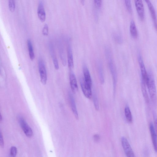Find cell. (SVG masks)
<instances>
[{"mask_svg":"<svg viewBox=\"0 0 157 157\" xmlns=\"http://www.w3.org/2000/svg\"><path fill=\"white\" fill-rule=\"evenodd\" d=\"M148 80L147 85L148 89L150 99L155 105L157 103L156 91L154 76L151 71H150L148 73Z\"/></svg>","mask_w":157,"mask_h":157,"instance_id":"cell-1","label":"cell"},{"mask_svg":"<svg viewBox=\"0 0 157 157\" xmlns=\"http://www.w3.org/2000/svg\"><path fill=\"white\" fill-rule=\"evenodd\" d=\"M106 56L108 60L109 69L112 76L113 82V94L115 95L117 81V75L115 66L113 60L111 52L110 50L105 52Z\"/></svg>","mask_w":157,"mask_h":157,"instance_id":"cell-2","label":"cell"},{"mask_svg":"<svg viewBox=\"0 0 157 157\" xmlns=\"http://www.w3.org/2000/svg\"><path fill=\"white\" fill-rule=\"evenodd\" d=\"M38 67L40 81L43 84L45 85L47 79V71L44 63L41 58L38 60Z\"/></svg>","mask_w":157,"mask_h":157,"instance_id":"cell-3","label":"cell"},{"mask_svg":"<svg viewBox=\"0 0 157 157\" xmlns=\"http://www.w3.org/2000/svg\"><path fill=\"white\" fill-rule=\"evenodd\" d=\"M137 59L140 70L141 79L147 85L148 80V73L146 70L142 56L140 54L138 55Z\"/></svg>","mask_w":157,"mask_h":157,"instance_id":"cell-4","label":"cell"},{"mask_svg":"<svg viewBox=\"0 0 157 157\" xmlns=\"http://www.w3.org/2000/svg\"><path fill=\"white\" fill-rule=\"evenodd\" d=\"M121 142L126 157H135L134 152L127 139L124 137H122Z\"/></svg>","mask_w":157,"mask_h":157,"instance_id":"cell-5","label":"cell"},{"mask_svg":"<svg viewBox=\"0 0 157 157\" xmlns=\"http://www.w3.org/2000/svg\"><path fill=\"white\" fill-rule=\"evenodd\" d=\"M18 121L25 135L29 137L32 136L33 134V130L24 119L22 117H18Z\"/></svg>","mask_w":157,"mask_h":157,"instance_id":"cell-6","label":"cell"},{"mask_svg":"<svg viewBox=\"0 0 157 157\" xmlns=\"http://www.w3.org/2000/svg\"><path fill=\"white\" fill-rule=\"evenodd\" d=\"M80 82L81 87L84 96L87 98H90L92 95L91 86L86 82L84 78H81Z\"/></svg>","mask_w":157,"mask_h":157,"instance_id":"cell-7","label":"cell"},{"mask_svg":"<svg viewBox=\"0 0 157 157\" xmlns=\"http://www.w3.org/2000/svg\"><path fill=\"white\" fill-rule=\"evenodd\" d=\"M135 4L138 15L142 20L144 18V10L143 4L141 0H135Z\"/></svg>","mask_w":157,"mask_h":157,"instance_id":"cell-8","label":"cell"},{"mask_svg":"<svg viewBox=\"0 0 157 157\" xmlns=\"http://www.w3.org/2000/svg\"><path fill=\"white\" fill-rule=\"evenodd\" d=\"M145 1L147 4L150 12L155 28L157 31V17L154 7L150 1L146 0Z\"/></svg>","mask_w":157,"mask_h":157,"instance_id":"cell-9","label":"cell"},{"mask_svg":"<svg viewBox=\"0 0 157 157\" xmlns=\"http://www.w3.org/2000/svg\"><path fill=\"white\" fill-rule=\"evenodd\" d=\"M37 13L38 18L41 21H44L46 19V14L44 7L43 2L42 0L39 1L37 9Z\"/></svg>","mask_w":157,"mask_h":157,"instance_id":"cell-10","label":"cell"},{"mask_svg":"<svg viewBox=\"0 0 157 157\" xmlns=\"http://www.w3.org/2000/svg\"><path fill=\"white\" fill-rule=\"evenodd\" d=\"M149 128L153 147L155 151L157 152V135L154 125L151 122L149 124Z\"/></svg>","mask_w":157,"mask_h":157,"instance_id":"cell-11","label":"cell"},{"mask_svg":"<svg viewBox=\"0 0 157 157\" xmlns=\"http://www.w3.org/2000/svg\"><path fill=\"white\" fill-rule=\"evenodd\" d=\"M69 79L72 91L75 94L78 91V86L75 76L72 71H71L70 73Z\"/></svg>","mask_w":157,"mask_h":157,"instance_id":"cell-12","label":"cell"},{"mask_svg":"<svg viewBox=\"0 0 157 157\" xmlns=\"http://www.w3.org/2000/svg\"><path fill=\"white\" fill-rule=\"evenodd\" d=\"M68 96L72 111L76 119L78 120V116L75 101L73 95L70 92L68 93Z\"/></svg>","mask_w":157,"mask_h":157,"instance_id":"cell-13","label":"cell"},{"mask_svg":"<svg viewBox=\"0 0 157 157\" xmlns=\"http://www.w3.org/2000/svg\"><path fill=\"white\" fill-rule=\"evenodd\" d=\"M67 56L68 67L71 70L73 67L74 62L72 48L70 45H69L67 47Z\"/></svg>","mask_w":157,"mask_h":157,"instance_id":"cell-14","label":"cell"},{"mask_svg":"<svg viewBox=\"0 0 157 157\" xmlns=\"http://www.w3.org/2000/svg\"><path fill=\"white\" fill-rule=\"evenodd\" d=\"M83 72L84 76V79L86 82L89 86H91L92 80L89 70L85 65L83 67Z\"/></svg>","mask_w":157,"mask_h":157,"instance_id":"cell-15","label":"cell"},{"mask_svg":"<svg viewBox=\"0 0 157 157\" xmlns=\"http://www.w3.org/2000/svg\"><path fill=\"white\" fill-rule=\"evenodd\" d=\"M49 48L50 55L52 59L55 68L56 70H58L59 68L58 61L55 55L53 46L51 44L49 45Z\"/></svg>","mask_w":157,"mask_h":157,"instance_id":"cell-16","label":"cell"},{"mask_svg":"<svg viewBox=\"0 0 157 157\" xmlns=\"http://www.w3.org/2000/svg\"><path fill=\"white\" fill-rule=\"evenodd\" d=\"M146 85L145 83L141 79V89L143 95L146 102L147 103H148L149 101V98L147 93Z\"/></svg>","mask_w":157,"mask_h":157,"instance_id":"cell-17","label":"cell"},{"mask_svg":"<svg viewBox=\"0 0 157 157\" xmlns=\"http://www.w3.org/2000/svg\"><path fill=\"white\" fill-rule=\"evenodd\" d=\"M130 31L131 36L134 38H136L138 36V33L134 21L132 20L130 24Z\"/></svg>","mask_w":157,"mask_h":157,"instance_id":"cell-18","label":"cell"},{"mask_svg":"<svg viewBox=\"0 0 157 157\" xmlns=\"http://www.w3.org/2000/svg\"><path fill=\"white\" fill-rule=\"evenodd\" d=\"M27 44L29 58L31 60H33L34 58L35 55L32 43L30 39L27 40Z\"/></svg>","mask_w":157,"mask_h":157,"instance_id":"cell-19","label":"cell"},{"mask_svg":"<svg viewBox=\"0 0 157 157\" xmlns=\"http://www.w3.org/2000/svg\"><path fill=\"white\" fill-rule=\"evenodd\" d=\"M98 67L100 82L101 84H103L104 82V79L102 66L100 62H98Z\"/></svg>","mask_w":157,"mask_h":157,"instance_id":"cell-20","label":"cell"},{"mask_svg":"<svg viewBox=\"0 0 157 157\" xmlns=\"http://www.w3.org/2000/svg\"><path fill=\"white\" fill-rule=\"evenodd\" d=\"M124 113L126 119L127 121L131 123L132 121V117L131 112L128 106H126L124 109Z\"/></svg>","mask_w":157,"mask_h":157,"instance_id":"cell-21","label":"cell"},{"mask_svg":"<svg viewBox=\"0 0 157 157\" xmlns=\"http://www.w3.org/2000/svg\"><path fill=\"white\" fill-rule=\"evenodd\" d=\"M93 98L95 108L96 110H98L99 109L98 100L97 94L95 91L94 92Z\"/></svg>","mask_w":157,"mask_h":157,"instance_id":"cell-22","label":"cell"},{"mask_svg":"<svg viewBox=\"0 0 157 157\" xmlns=\"http://www.w3.org/2000/svg\"><path fill=\"white\" fill-rule=\"evenodd\" d=\"M113 36L114 40L118 44H121L123 42V39L121 36L117 33H114Z\"/></svg>","mask_w":157,"mask_h":157,"instance_id":"cell-23","label":"cell"},{"mask_svg":"<svg viewBox=\"0 0 157 157\" xmlns=\"http://www.w3.org/2000/svg\"><path fill=\"white\" fill-rule=\"evenodd\" d=\"M8 6L10 10L12 12H13L15 10L16 6L15 1L14 0H9Z\"/></svg>","mask_w":157,"mask_h":157,"instance_id":"cell-24","label":"cell"},{"mask_svg":"<svg viewBox=\"0 0 157 157\" xmlns=\"http://www.w3.org/2000/svg\"><path fill=\"white\" fill-rule=\"evenodd\" d=\"M153 116L154 122V128L157 135V115L156 113L153 111Z\"/></svg>","mask_w":157,"mask_h":157,"instance_id":"cell-25","label":"cell"},{"mask_svg":"<svg viewBox=\"0 0 157 157\" xmlns=\"http://www.w3.org/2000/svg\"><path fill=\"white\" fill-rule=\"evenodd\" d=\"M17 152V148L15 146H12L10 149V156L11 157H15Z\"/></svg>","mask_w":157,"mask_h":157,"instance_id":"cell-26","label":"cell"},{"mask_svg":"<svg viewBox=\"0 0 157 157\" xmlns=\"http://www.w3.org/2000/svg\"><path fill=\"white\" fill-rule=\"evenodd\" d=\"M125 4L127 9L130 13L132 12V7L130 0H125Z\"/></svg>","mask_w":157,"mask_h":157,"instance_id":"cell-27","label":"cell"},{"mask_svg":"<svg viewBox=\"0 0 157 157\" xmlns=\"http://www.w3.org/2000/svg\"><path fill=\"white\" fill-rule=\"evenodd\" d=\"M42 33L45 36H47L48 33V26L46 23L44 24L43 27Z\"/></svg>","mask_w":157,"mask_h":157,"instance_id":"cell-28","label":"cell"},{"mask_svg":"<svg viewBox=\"0 0 157 157\" xmlns=\"http://www.w3.org/2000/svg\"><path fill=\"white\" fill-rule=\"evenodd\" d=\"M94 3L95 7L97 9H99L101 6L102 1L94 0Z\"/></svg>","mask_w":157,"mask_h":157,"instance_id":"cell-29","label":"cell"},{"mask_svg":"<svg viewBox=\"0 0 157 157\" xmlns=\"http://www.w3.org/2000/svg\"><path fill=\"white\" fill-rule=\"evenodd\" d=\"M0 144L2 147L3 148L4 147V141L1 131L0 134Z\"/></svg>","mask_w":157,"mask_h":157,"instance_id":"cell-30","label":"cell"},{"mask_svg":"<svg viewBox=\"0 0 157 157\" xmlns=\"http://www.w3.org/2000/svg\"><path fill=\"white\" fill-rule=\"evenodd\" d=\"M94 139L96 142L98 141L100 139V136L98 134H95L94 136Z\"/></svg>","mask_w":157,"mask_h":157,"instance_id":"cell-31","label":"cell"},{"mask_svg":"<svg viewBox=\"0 0 157 157\" xmlns=\"http://www.w3.org/2000/svg\"><path fill=\"white\" fill-rule=\"evenodd\" d=\"M81 3H82V4L83 5L84 4V1L82 0L81 1Z\"/></svg>","mask_w":157,"mask_h":157,"instance_id":"cell-32","label":"cell"},{"mask_svg":"<svg viewBox=\"0 0 157 157\" xmlns=\"http://www.w3.org/2000/svg\"><path fill=\"white\" fill-rule=\"evenodd\" d=\"M0 117H0V121H1L2 120V118L1 115H0Z\"/></svg>","mask_w":157,"mask_h":157,"instance_id":"cell-33","label":"cell"}]
</instances>
